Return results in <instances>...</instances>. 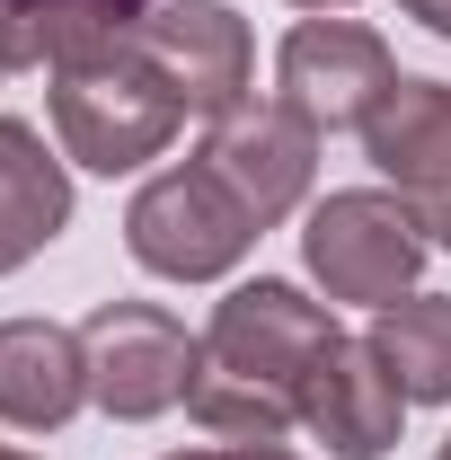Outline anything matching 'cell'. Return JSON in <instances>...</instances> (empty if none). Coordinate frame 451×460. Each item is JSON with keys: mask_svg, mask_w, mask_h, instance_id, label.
<instances>
[{"mask_svg": "<svg viewBox=\"0 0 451 460\" xmlns=\"http://www.w3.org/2000/svg\"><path fill=\"white\" fill-rule=\"evenodd\" d=\"M425 257H434V239H425V222L398 204L390 186H337L301 222V266H310V284L328 301L390 310V301L416 292Z\"/></svg>", "mask_w": 451, "mask_h": 460, "instance_id": "3957f363", "label": "cell"}, {"mask_svg": "<svg viewBox=\"0 0 451 460\" xmlns=\"http://www.w3.org/2000/svg\"><path fill=\"white\" fill-rule=\"evenodd\" d=\"M398 89V54L363 18H301L275 45V98L319 133H363L372 107Z\"/></svg>", "mask_w": 451, "mask_h": 460, "instance_id": "8992f818", "label": "cell"}, {"mask_svg": "<svg viewBox=\"0 0 451 460\" xmlns=\"http://www.w3.org/2000/svg\"><path fill=\"white\" fill-rule=\"evenodd\" d=\"M124 248L160 284H222L257 248V222L204 160H177V169L142 177V195L124 204Z\"/></svg>", "mask_w": 451, "mask_h": 460, "instance_id": "277c9868", "label": "cell"}, {"mask_svg": "<svg viewBox=\"0 0 451 460\" xmlns=\"http://www.w3.org/2000/svg\"><path fill=\"white\" fill-rule=\"evenodd\" d=\"M62 230H71V169L45 151L36 124L0 115V275H18Z\"/></svg>", "mask_w": 451, "mask_h": 460, "instance_id": "7c38bea8", "label": "cell"}, {"mask_svg": "<svg viewBox=\"0 0 451 460\" xmlns=\"http://www.w3.org/2000/svg\"><path fill=\"white\" fill-rule=\"evenodd\" d=\"M328 345H337V310L310 301L301 284H283V275L230 284L204 319V363H195L186 416L213 443H283L301 425L310 363Z\"/></svg>", "mask_w": 451, "mask_h": 460, "instance_id": "6da1fadb", "label": "cell"}, {"mask_svg": "<svg viewBox=\"0 0 451 460\" xmlns=\"http://www.w3.org/2000/svg\"><path fill=\"white\" fill-rule=\"evenodd\" d=\"M169 460H301L283 443H213V452H169Z\"/></svg>", "mask_w": 451, "mask_h": 460, "instance_id": "9a60e30c", "label": "cell"}, {"mask_svg": "<svg viewBox=\"0 0 451 460\" xmlns=\"http://www.w3.org/2000/svg\"><path fill=\"white\" fill-rule=\"evenodd\" d=\"M0 80H9V71H0Z\"/></svg>", "mask_w": 451, "mask_h": 460, "instance_id": "ffe728a7", "label": "cell"}, {"mask_svg": "<svg viewBox=\"0 0 451 460\" xmlns=\"http://www.w3.org/2000/svg\"><path fill=\"white\" fill-rule=\"evenodd\" d=\"M398 425H407V390L390 381V363H381L372 337H337L319 363H310L301 434L328 443V460H381V452H398Z\"/></svg>", "mask_w": 451, "mask_h": 460, "instance_id": "30bf717a", "label": "cell"}, {"mask_svg": "<svg viewBox=\"0 0 451 460\" xmlns=\"http://www.w3.org/2000/svg\"><path fill=\"white\" fill-rule=\"evenodd\" d=\"M80 345H89V407H107L115 425L186 407L204 363V337H186V319H169L160 301H98L80 319Z\"/></svg>", "mask_w": 451, "mask_h": 460, "instance_id": "5b68a950", "label": "cell"}, {"mask_svg": "<svg viewBox=\"0 0 451 460\" xmlns=\"http://www.w3.org/2000/svg\"><path fill=\"white\" fill-rule=\"evenodd\" d=\"M292 9H310V18H328V9H354V0H292Z\"/></svg>", "mask_w": 451, "mask_h": 460, "instance_id": "e0dca14e", "label": "cell"}, {"mask_svg": "<svg viewBox=\"0 0 451 460\" xmlns=\"http://www.w3.org/2000/svg\"><path fill=\"white\" fill-rule=\"evenodd\" d=\"M0 460H36V452H18V443H0Z\"/></svg>", "mask_w": 451, "mask_h": 460, "instance_id": "ac0fdd59", "label": "cell"}, {"mask_svg": "<svg viewBox=\"0 0 451 460\" xmlns=\"http://www.w3.org/2000/svg\"><path fill=\"white\" fill-rule=\"evenodd\" d=\"M160 0H0V71H36L62 62L71 45H98L142 27Z\"/></svg>", "mask_w": 451, "mask_h": 460, "instance_id": "4fadbf2b", "label": "cell"}, {"mask_svg": "<svg viewBox=\"0 0 451 460\" xmlns=\"http://www.w3.org/2000/svg\"><path fill=\"white\" fill-rule=\"evenodd\" d=\"M133 45L160 62V80H169L186 115H230L248 98V80H257V36H248V18L230 9V0H160L142 27H133Z\"/></svg>", "mask_w": 451, "mask_h": 460, "instance_id": "9c48e42d", "label": "cell"}, {"mask_svg": "<svg viewBox=\"0 0 451 460\" xmlns=\"http://www.w3.org/2000/svg\"><path fill=\"white\" fill-rule=\"evenodd\" d=\"M398 9H407L416 27H434V36H443V45H451V0H398Z\"/></svg>", "mask_w": 451, "mask_h": 460, "instance_id": "2e32d148", "label": "cell"}, {"mask_svg": "<svg viewBox=\"0 0 451 460\" xmlns=\"http://www.w3.org/2000/svg\"><path fill=\"white\" fill-rule=\"evenodd\" d=\"M372 345L407 390V407H451V292H407L372 310Z\"/></svg>", "mask_w": 451, "mask_h": 460, "instance_id": "5bb4252c", "label": "cell"}, {"mask_svg": "<svg viewBox=\"0 0 451 460\" xmlns=\"http://www.w3.org/2000/svg\"><path fill=\"white\" fill-rule=\"evenodd\" d=\"M45 107H54V142L71 169L89 177H133L151 160H169L177 124H186V98L160 80V62L124 36H98V45H71L62 62H45Z\"/></svg>", "mask_w": 451, "mask_h": 460, "instance_id": "7a4b0ae2", "label": "cell"}, {"mask_svg": "<svg viewBox=\"0 0 451 460\" xmlns=\"http://www.w3.org/2000/svg\"><path fill=\"white\" fill-rule=\"evenodd\" d=\"M363 160L390 177V195L425 222V239L451 248V80L398 71V89L363 124Z\"/></svg>", "mask_w": 451, "mask_h": 460, "instance_id": "ba28073f", "label": "cell"}, {"mask_svg": "<svg viewBox=\"0 0 451 460\" xmlns=\"http://www.w3.org/2000/svg\"><path fill=\"white\" fill-rule=\"evenodd\" d=\"M195 160L248 204V222H257V230H275V222H292V213L310 204V177H319V124L292 115L283 98H239L230 115L204 124V151H195Z\"/></svg>", "mask_w": 451, "mask_h": 460, "instance_id": "52a82bcc", "label": "cell"}, {"mask_svg": "<svg viewBox=\"0 0 451 460\" xmlns=\"http://www.w3.org/2000/svg\"><path fill=\"white\" fill-rule=\"evenodd\" d=\"M434 460H451V434H443V452H434Z\"/></svg>", "mask_w": 451, "mask_h": 460, "instance_id": "d6986e66", "label": "cell"}, {"mask_svg": "<svg viewBox=\"0 0 451 460\" xmlns=\"http://www.w3.org/2000/svg\"><path fill=\"white\" fill-rule=\"evenodd\" d=\"M89 407V345L62 319H0V425L62 434Z\"/></svg>", "mask_w": 451, "mask_h": 460, "instance_id": "8fae6325", "label": "cell"}]
</instances>
